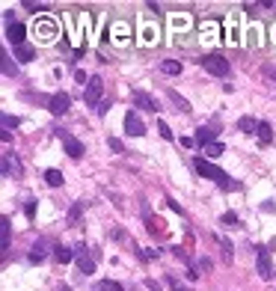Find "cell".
<instances>
[{
	"mask_svg": "<svg viewBox=\"0 0 276 291\" xmlns=\"http://www.w3.org/2000/svg\"><path fill=\"white\" fill-rule=\"evenodd\" d=\"M193 170L202 175V178H211V181H217L223 190H241V181H232L217 164H211L208 158H193Z\"/></svg>",
	"mask_w": 276,
	"mask_h": 291,
	"instance_id": "6da1fadb",
	"label": "cell"
},
{
	"mask_svg": "<svg viewBox=\"0 0 276 291\" xmlns=\"http://www.w3.org/2000/svg\"><path fill=\"white\" fill-rule=\"evenodd\" d=\"M199 65H202L208 74H214V77H226V74H229V59H223L220 54H208V57H202Z\"/></svg>",
	"mask_w": 276,
	"mask_h": 291,
	"instance_id": "7a4b0ae2",
	"label": "cell"
},
{
	"mask_svg": "<svg viewBox=\"0 0 276 291\" xmlns=\"http://www.w3.org/2000/svg\"><path fill=\"white\" fill-rule=\"evenodd\" d=\"M56 137H59V143H62V149H65V155L68 158H83V152H86V146L74 137V134H68V131H56Z\"/></svg>",
	"mask_w": 276,
	"mask_h": 291,
	"instance_id": "3957f363",
	"label": "cell"
},
{
	"mask_svg": "<svg viewBox=\"0 0 276 291\" xmlns=\"http://www.w3.org/2000/svg\"><path fill=\"white\" fill-rule=\"evenodd\" d=\"M101 92H104V80L95 74V77H89V86H86V92H83V101H86L89 107H92V104L98 107V104H101Z\"/></svg>",
	"mask_w": 276,
	"mask_h": 291,
	"instance_id": "277c9868",
	"label": "cell"
},
{
	"mask_svg": "<svg viewBox=\"0 0 276 291\" xmlns=\"http://www.w3.org/2000/svg\"><path fill=\"white\" fill-rule=\"evenodd\" d=\"M36 36H39L42 45H45V42H54V36H56V24H54L51 18H36Z\"/></svg>",
	"mask_w": 276,
	"mask_h": 291,
	"instance_id": "5b68a950",
	"label": "cell"
},
{
	"mask_svg": "<svg viewBox=\"0 0 276 291\" xmlns=\"http://www.w3.org/2000/svg\"><path fill=\"white\" fill-rule=\"evenodd\" d=\"M68 107H71V98H68L65 92H56V95H51V101H48V110H51L54 116H65Z\"/></svg>",
	"mask_w": 276,
	"mask_h": 291,
	"instance_id": "8992f818",
	"label": "cell"
},
{
	"mask_svg": "<svg viewBox=\"0 0 276 291\" xmlns=\"http://www.w3.org/2000/svg\"><path fill=\"white\" fill-rule=\"evenodd\" d=\"M125 134H128V137H143V134H146V125H143V119H140L134 110L125 113Z\"/></svg>",
	"mask_w": 276,
	"mask_h": 291,
	"instance_id": "52a82bcc",
	"label": "cell"
},
{
	"mask_svg": "<svg viewBox=\"0 0 276 291\" xmlns=\"http://www.w3.org/2000/svg\"><path fill=\"white\" fill-rule=\"evenodd\" d=\"M217 134H220V131H217V125H199V128H196V143L205 149V146L217 143Z\"/></svg>",
	"mask_w": 276,
	"mask_h": 291,
	"instance_id": "ba28073f",
	"label": "cell"
},
{
	"mask_svg": "<svg viewBox=\"0 0 276 291\" xmlns=\"http://www.w3.org/2000/svg\"><path fill=\"white\" fill-rule=\"evenodd\" d=\"M256 268H259V277H262V280H271V277H274V265H271V250H259Z\"/></svg>",
	"mask_w": 276,
	"mask_h": 291,
	"instance_id": "9c48e42d",
	"label": "cell"
},
{
	"mask_svg": "<svg viewBox=\"0 0 276 291\" xmlns=\"http://www.w3.org/2000/svg\"><path fill=\"white\" fill-rule=\"evenodd\" d=\"M24 33H27V27L24 24H18V21H9L6 24V39L18 48V45H24Z\"/></svg>",
	"mask_w": 276,
	"mask_h": 291,
	"instance_id": "30bf717a",
	"label": "cell"
},
{
	"mask_svg": "<svg viewBox=\"0 0 276 291\" xmlns=\"http://www.w3.org/2000/svg\"><path fill=\"white\" fill-rule=\"evenodd\" d=\"M74 256H77V268H80V274H86V277H89V274H95V259H92V256H86V250H83V247H77V250H74Z\"/></svg>",
	"mask_w": 276,
	"mask_h": 291,
	"instance_id": "8fae6325",
	"label": "cell"
},
{
	"mask_svg": "<svg viewBox=\"0 0 276 291\" xmlns=\"http://www.w3.org/2000/svg\"><path fill=\"white\" fill-rule=\"evenodd\" d=\"M134 104H140L143 110H152V113H158V110H161V104H158L149 92H143V89H137V92H134Z\"/></svg>",
	"mask_w": 276,
	"mask_h": 291,
	"instance_id": "7c38bea8",
	"label": "cell"
},
{
	"mask_svg": "<svg viewBox=\"0 0 276 291\" xmlns=\"http://www.w3.org/2000/svg\"><path fill=\"white\" fill-rule=\"evenodd\" d=\"M9 244H12V223H9V217H3L0 220V250H9Z\"/></svg>",
	"mask_w": 276,
	"mask_h": 291,
	"instance_id": "4fadbf2b",
	"label": "cell"
},
{
	"mask_svg": "<svg viewBox=\"0 0 276 291\" xmlns=\"http://www.w3.org/2000/svg\"><path fill=\"white\" fill-rule=\"evenodd\" d=\"M33 57H36V48H33V45L24 42V45L15 48V59H21V62H33Z\"/></svg>",
	"mask_w": 276,
	"mask_h": 291,
	"instance_id": "5bb4252c",
	"label": "cell"
},
{
	"mask_svg": "<svg viewBox=\"0 0 276 291\" xmlns=\"http://www.w3.org/2000/svg\"><path fill=\"white\" fill-rule=\"evenodd\" d=\"M166 98L175 104V110H178V113H190V104H187V101H184V98H181L175 89H166Z\"/></svg>",
	"mask_w": 276,
	"mask_h": 291,
	"instance_id": "9a60e30c",
	"label": "cell"
},
{
	"mask_svg": "<svg viewBox=\"0 0 276 291\" xmlns=\"http://www.w3.org/2000/svg\"><path fill=\"white\" fill-rule=\"evenodd\" d=\"M238 131H244V134H256V131H259V119H253V116H241V119H238Z\"/></svg>",
	"mask_w": 276,
	"mask_h": 291,
	"instance_id": "2e32d148",
	"label": "cell"
},
{
	"mask_svg": "<svg viewBox=\"0 0 276 291\" xmlns=\"http://www.w3.org/2000/svg\"><path fill=\"white\" fill-rule=\"evenodd\" d=\"M256 137H259V143H262V146H268V143L274 140V128H271V122H259Z\"/></svg>",
	"mask_w": 276,
	"mask_h": 291,
	"instance_id": "e0dca14e",
	"label": "cell"
},
{
	"mask_svg": "<svg viewBox=\"0 0 276 291\" xmlns=\"http://www.w3.org/2000/svg\"><path fill=\"white\" fill-rule=\"evenodd\" d=\"M54 259H56L59 265H68V262H71V259H77V256H74V250H71V247H62V244H59V247L54 250Z\"/></svg>",
	"mask_w": 276,
	"mask_h": 291,
	"instance_id": "ac0fdd59",
	"label": "cell"
},
{
	"mask_svg": "<svg viewBox=\"0 0 276 291\" xmlns=\"http://www.w3.org/2000/svg\"><path fill=\"white\" fill-rule=\"evenodd\" d=\"M45 256H48V250H45V241L33 244V250H30V265H39V262H45Z\"/></svg>",
	"mask_w": 276,
	"mask_h": 291,
	"instance_id": "d6986e66",
	"label": "cell"
},
{
	"mask_svg": "<svg viewBox=\"0 0 276 291\" xmlns=\"http://www.w3.org/2000/svg\"><path fill=\"white\" fill-rule=\"evenodd\" d=\"M12 173H21V164H18V161H12V155H3V175L9 178Z\"/></svg>",
	"mask_w": 276,
	"mask_h": 291,
	"instance_id": "ffe728a7",
	"label": "cell"
},
{
	"mask_svg": "<svg viewBox=\"0 0 276 291\" xmlns=\"http://www.w3.org/2000/svg\"><path fill=\"white\" fill-rule=\"evenodd\" d=\"M45 181H48L51 187H59V184L65 181V175H62L59 170H45Z\"/></svg>",
	"mask_w": 276,
	"mask_h": 291,
	"instance_id": "44dd1931",
	"label": "cell"
},
{
	"mask_svg": "<svg viewBox=\"0 0 276 291\" xmlns=\"http://www.w3.org/2000/svg\"><path fill=\"white\" fill-rule=\"evenodd\" d=\"M161 71L164 74H181V62L178 59H164L161 62Z\"/></svg>",
	"mask_w": 276,
	"mask_h": 291,
	"instance_id": "7402d4cb",
	"label": "cell"
},
{
	"mask_svg": "<svg viewBox=\"0 0 276 291\" xmlns=\"http://www.w3.org/2000/svg\"><path fill=\"white\" fill-rule=\"evenodd\" d=\"M202 155H205V158H220V155H226V146H223V143H211V146L202 149Z\"/></svg>",
	"mask_w": 276,
	"mask_h": 291,
	"instance_id": "603a6c76",
	"label": "cell"
},
{
	"mask_svg": "<svg viewBox=\"0 0 276 291\" xmlns=\"http://www.w3.org/2000/svg\"><path fill=\"white\" fill-rule=\"evenodd\" d=\"M83 208H86V202H74V205H71V211H68V223H77V220H80V214H83Z\"/></svg>",
	"mask_w": 276,
	"mask_h": 291,
	"instance_id": "cb8c5ba5",
	"label": "cell"
},
{
	"mask_svg": "<svg viewBox=\"0 0 276 291\" xmlns=\"http://www.w3.org/2000/svg\"><path fill=\"white\" fill-rule=\"evenodd\" d=\"M95 291H125L119 283H113V280H104V283H98L95 286Z\"/></svg>",
	"mask_w": 276,
	"mask_h": 291,
	"instance_id": "d4e9b609",
	"label": "cell"
},
{
	"mask_svg": "<svg viewBox=\"0 0 276 291\" xmlns=\"http://www.w3.org/2000/svg\"><path fill=\"white\" fill-rule=\"evenodd\" d=\"M146 223H149V226H146V229H149V235H158V232H161V226H164V223H161L158 217H152V214L146 217Z\"/></svg>",
	"mask_w": 276,
	"mask_h": 291,
	"instance_id": "484cf974",
	"label": "cell"
},
{
	"mask_svg": "<svg viewBox=\"0 0 276 291\" xmlns=\"http://www.w3.org/2000/svg\"><path fill=\"white\" fill-rule=\"evenodd\" d=\"M220 241V247H223V256H226V262H232V256H235V247H232V241H226V238H217Z\"/></svg>",
	"mask_w": 276,
	"mask_h": 291,
	"instance_id": "4316f807",
	"label": "cell"
},
{
	"mask_svg": "<svg viewBox=\"0 0 276 291\" xmlns=\"http://www.w3.org/2000/svg\"><path fill=\"white\" fill-rule=\"evenodd\" d=\"M0 59H3V74H9V77H15V74H18V68H15V65H12V59H9V57H6V54H3V57H0Z\"/></svg>",
	"mask_w": 276,
	"mask_h": 291,
	"instance_id": "83f0119b",
	"label": "cell"
},
{
	"mask_svg": "<svg viewBox=\"0 0 276 291\" xmlns=\"http://www.w3.org/2000/svg\"><path fill=\"white\" fill-rule=\"evenodd\" d=\"M220 220H223V226H238V223H241V217H238L235 211H226Z\"/></svg>",
	"mask_w": 276,
	"mask_h": 291,
	"instance_id": "f1b7e54d",
	"label": "cell"
},
{
	"mask_svg": "<svg viewBox=\"0 0 276 291\" xmlns=\"http://www.w3.org/2000/svg\"><path fill=\"white\" fill-rule=\"evenodd\" d=\"M113 33H116V36H113L116 42H125V39H128V27H125V24H116V27H113Z\"/></svg>",
	"mask_w": 276,
	"mask_h": 291,
	"instance_id": "f546056e",
	"label": "cell"
},
{
	"mask_svg": "<svg viewBox=\"0 0 276 291\" xmlns=\"http://www.w3.org/2000/svg\"><path fill=\"white\" fill-rule=\"evenodd\" d=\"M250 42H253V45H262V27H259V24H253V30H250Z\"/></svg>",
	"mask_w": 276,
	"mask_h": 291,
	"instance_id": "4dcf8cb0",
	"label": "cell"
},
{
	"mask_svg": "<svg viewBox=\"0 0 276 291\" xmlns=\"http://www.w3.org/2000/svg\"><path fill=\"white\" fill-rule=\"evenodd\" d=\"M21 125V119L18 116H9V113H3V128H18Z\"/></svg>",
	"mask_w": 276,
	"mask_h": 291,
	"instance_id": "1f68e13d",
	"label": "cell"
},
{
	"mask_svg": "<svg viewBox=\"0 0 276 291\" xmlns=\"http://www.w3.org/2000/svg\"><path fill=\"white\" fill-rule=\"evenodd\" d=\"M158 131H161V137H164V140H172V128H169L166 122H158Z\"/></svg>",
	"mask_w": 276,
	"mask_h": 291,
	"instance_id": "d6a6232c",
	"label": "cell"
},
{
	"mask_svg": "<svg viewBox=\"0 0 276 291\" xmlns=\"http://www.w3.org/2000/svg\"><path fill=\"white\" fill-rule=\"evenodd\" d=\"M166 286H169V291H187V286H181L175 277H166Z\"/></svg>",
	"mask_w": 276,
	"mask_h": 291,
	"instance_id": "836d02e7",
	"label": "cell"
},
{
	"mask_svg": "<svg viewBox=\"0 0 276 291\" xmlns=\"http://www.w3.org/2000/svg\"><path fill=\"white\" fill-rule=\"evenodd\" d=\"M24 6H27L30 12H48V3H30V0H27Z\"/></svg>",
	"mask_w": 276,
	"mask_h": 291,
	"instance_id": "e575fe53",
	"label": "cell"
},
{
	"mask_svg": "<svg viewBox=\"0 0 276 291\" xmlns=\"http://www.w3.org/2000/svg\"><path fill=\"white\" fill-rule=\"evenodd\" d=\"M107 146H110L113 152H122V149H125V146H122V140H116V137H110V140H107Z\"/></svg>",
	"mask_w": 276,
	"mask_h": 291,
	"instance_id": "d590c367",
	"label": "cell"
},
{
	"mask_svg": "<svg viewBox=\"0 0 276 291\" xmlns=\"http://www.w3.org/2000/svg\"><path fill=\"white\" fill-rule=\"evenodd\" d=\"M24 214H27V220H33V217H36V202H33V199L27 202V208H24Z\"/></svg>",
	"mask_w": 276,
	"mask_h": 291,
	"instance_id": "8d00e7d4",
	"label": "cell"
},
{
	"mask_svg": "<svg viewBox=\"0 0 276 291\" xmlns=\"http://www.w3.org/2000/svg\"><path fill=\"white\" fill-rule=\"evenodd\" d=\"M95 110H98V116H107V110H110V101H101Z\"/></svg>",
	"mask_w": 276,
	"mask_h": 291,
	"instance_id": "74e56055",
	"label": "cell"
},
{
	"mask_svg": "<svg viewBox=\"0 0 276 291\" xmlns=\"http://www.w3.org/2000/svg\"><path fill=\"white\" fill-rule=\"evenodd\" d=\"M158 256H161V250H146V253H143L146 262H152V259H158Z\"/></svg>",
	"mask_w": 276,
	"mask_h": 291,
	"instance_id": "f35d334b",
	"label": "cell"
},
{
	"mask_svg": "<svg viewBox=\"0 0 276 291\" xmlns=\"http://www.w3.org/2000/svg\"><path fill=\"white\" fill-rule=\"evenodd\" d=\"M146 289L149 291H164L161 289V283H155V280H146Z\"/></svg>",
	"mask_w": 276,
	"mask_h": 291,
	"instance_id": "ab89813d",
	"label": "cell"
},
{
	"mask_svg": "<svg viewBox=\"0 0 276 291\" xmlns=\"http://www.w3.org/2000/svg\"><path fill=\"white\" fill-rule=\"evenodd\" d=\"M74 77H77V83H86V71H80V68H77V71H74Z\"/></svg>",
	"mask_w": 276,
	"mask_h": 291,
	"instance_id": "60d3db41",
	"label": "cell"
},
{
	"mask_svg": "<svg viewBox=\"0 0 276 291\" xmlns=\"http://www.w3.org/2000/svg\"><path fill=\"white\" fill-rule=\"evenodd\" d=\"M193 143H196V137H181V146H187V149H190Z\"/></svg>",
	"mask_w": 276,
	"mask_h": 291,
	"instance_id": "b9f144b4",
	"label": "cell"
},
{
	"mask_svg": "<svg viewBox=\"0 0 276 291\" xmlns=\"http://www.w3.org/2000/svg\"><path fill=\"white\" fill-rule=\"evenodd\" d=\"M274 42H276V27H274Z\"/></svg>",
	"mask_w": 276,
	"mask_h": 291,
	"instance_id": "7bdbcfd3",
	"label": "cell"
},
{
	"mask_svg": "<svg viewBox=\"0 0 276 291\" xmlns=\"http://www.w3.org/2000/svg\"><path fill=\"white\" fill-rule=\"evenodd\" d=\"M62 291H68V289H62Z\"/></svg>",
	"mask_w": 276,
	"mask_h": 291,
	"instance_id": "ee69618b",
	"label": "cell"
}]
</instances>
